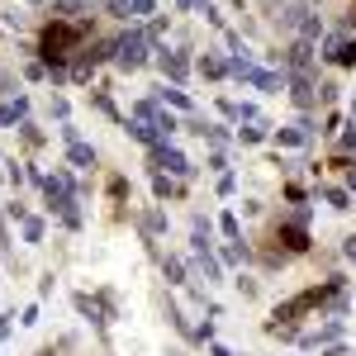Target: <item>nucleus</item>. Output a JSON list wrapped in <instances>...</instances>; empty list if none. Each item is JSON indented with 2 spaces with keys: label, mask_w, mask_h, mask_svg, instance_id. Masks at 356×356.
Wrapping results in <instances>:
<instances>
[{
  "label": "nucleus",
  "mask_w": 356,
  "mask_h": 356,
  "mask_svg": "<svg viewBox=\"0 0 356 356\" xmlns=\"http://www.w3.org/2000/svg\"><path fill=\"white\" fill-rule=\"evenodd\" d=\"M76 33H81L76 24H53V29H48V38H43V62L57 67V62L67 57V48L76 43Z\"/></svg>",
  "instance_id": "f257e3e1"
},
{
  "label": "nucleus",
  "mask_w": 356,
  "mask_h": 356,
  "mask_svg": "<svg viewBox=\"0 0 356 356\" xmlns=\"http://www.w3.org/2000/svg\"><path fill=\"white\" fill-rule=\"evenodd\" d=\"M147 48H152V38H147V33H124V38H119V57H114V62H119L124 72H134V67H143V62H147Z\"/></svg>",
  "instance_id": "f03ea898"
},
{
  "label": "nucleus",
  "mask_w": 356,
  "mask_h": 356,
  "mask_svg": "<svg viewBox=\"0 0 356 356\" xmlns=\"http://www.w3.org/2000/svg\"><path fill=\"white\" fill-rule=\"evenodd\" d=\"M309 62H314V43H309V38H295V43L285 48V67H290L295 76H309Z\"/></svg>",
  "instance_id": "7ed1b4c3"
},
{
  "label": "nucleus",
  "mask_w": 356,
  "mask_h": 356,
  "mask_svg": "<svg viewBox=\"0 0 356 356\" xmlns=\"http://www.w3.org/2000/svg\"><path fill=\"white\" fill-rule=\"evenodd\" d=\"M309 5H300V0H285L280 5V29H295V33H304V24H309Z\"/></svg>",
  "instance_id": "20e7f679"
},
{
  "label": "nucleus",
  "mask_w": 356,
  "mask_h": 356,
  "mask_svg": "<svg viewBox=\"0 0 356 356\" xmlns=\"http://www.w3.org/2000/svg\"><path fill=\"white\" fill-rule=\"evenodd\" d=\"M152 162H157V166H166L171 176H191V171H195V166L186 162V157H181L176 147H166V143H162V147H157V152H152Z\"/></svg>",
  "instance_id": "39448f33"
},
{
  "label": "nucleus",
  "mask_w": 356,
  "mask_h": 356,
  "mask_svg": "<svg viewBox=\"0 0 356 356\" xmlns=\"http://www.w3.org/2000/svg\"><path fill=\"white\" fill-rule=\"evenodd\" d=\"M328 57H332V62H342V67H352V62H356V43H352V38H328Z\"/></svg>",
  "instance_id": "423d86ee"
},
{
  "label": "nucleus",
  "mask_w": 356,
  "mask_h": 356,
  "mask_svg": "<svg viewBox=\"0 0 356 356\" xmlns=\"http://www.w3.org/2000/svg\"><path fill=\"white\" fill-rule=\"evenodd\" d=\"M280 243L290 247V252H304V247H309V233H304L300 223H285V228H280Z\"/></svg>",
  "instance_id": "0eeeda50"
},
{
  "label": "nucleus",
  "mask_w": 356,
  "mask_h": 356,
  "mask_svg": "<svg viewBox=\"0 0 356 356\" xmlns=\"http://www.w3.org/2000/svg\"><path fill=\"white\" fill-rule=\"evenodd\" d=\"M162 72L171 76V81H186V72H191V62H186L181 53H166V57H162Z\"/></svg>",
  "instance_id": "6e6552de"
},
{
  "label": "nucleus",
  "mask_w": 356,
  "mask_h": 356,
  "mask_svg": "<svg viewBox=\"0 0 356 356\" xmlns=\"http://www.w3.org/2000/svg\"><path fill=\"white\" fill-rule=\"evenodd\" d=\"M200 72H204V76H214V81H219V76H228V62H223L219 53H204V57H200Z\"/></svg>",
  "instance_id": "1a4fd4ad"
},
{
  "label": "nucleus",
  "mask_w": 356,
  "mask_h": 356,
  "mask_svg": "<svg viewBox=\"0 0 356 356\" xmlns=\"http://www.w3.org/2000/svg\"><path fill=\"white\" fill-rule=\"evenodd\" d=\"M195 252H200V271H204V280H219V257H214V252H209V247H195Z\"/></svg>",
  "instance_id": "9d476101"
},
{
  "label": "nucleus",
  "mask_w": 356,
  "mask_h": 356,
  "mask_svg": "<svg viewBox=\"0 0 356 356\" xmlns=\"http://www.w3.org/2000/svg\"><path fill=\"white\" fill-rule=\"evenodd\" d=\"M24 110H29V100H24V95H15V105H5V110H0V124H15V119H24Z\"/></svg>",
  "instance_id": "9b49d317"
},
{
  "label": "nucleus",
  "mask_w": 356,
  "mask_h": 356,
  "mask_svg": "<svg viewBox=\"0 0 356 356\" xmlns=\"http://www.w3.org/2000/svg\"><path fill=\"white\" fill-rule=\"evenodd\" d=\"M143 233H147V238H152V233H166V214L147 209V214H143Z\"/></svg>",
  "instance_id": "f8f14e48"
},
{
  "label": "nucleus",
  "mask_w": 356,
  "mask_h": 356,
  "mask_svg": "<svg viewBox=\"0 0 356 356\" xmlns=\"http://www.w3.org/2000/svg\"><path fill=\"white\" fill-rule=\"evenodd\" d=\"M275 143H285V147H300V143H309V129H280V134H275Z\"/></svg>",
  "instance_id": "ddd939ff"
},
{
  "label": "nucleus",
  "mask_w": 356,
  "mask_h": 356,
  "mask_svg": "<svg viewBox=\"0 0 356 356\" xmlns=\"http://www.w3.org/2000/svg\"><path fill=\"white\" fill-rule=\"evenodd\" d=\"M323 200H328L332 209H352V195H347V191H337V186H328V191H323Z\"/></svg>",
  "instance_id": "4468645a"
},
{
  "label": "nucleus",
  "mask_w": 356,
  "mask_h": 356,
  "mask_svg": "<svg viewBox=\"0 0 356 356\" xmlns=\"http://www.w3.org/2000/svg\"><path fill=\"white\" fill-rule=\"evenodd\" d=\"M72 166H95V152L86 143H72Z\"/></svg>",
  "instance_id": "2eb2a0df"
},
{
  "label": "nucleus",
  "mask_w": 356,
  "mask_h": 356,
  "mask_svg": "<svg viewBox=\"0 0 356 356\" xmlns=\"http://www.w3.org/2000/svg\"><path fill=\"white\" fill-rule=\"evenodd\" d=\"M162 266H166V280H171V285H186V266H181L176 257H166Z\"/></svg>",
  "instance_id": "dca6fc26"
},
{
  "label": "nucleus",
  "mask_w": 356,
  "mask_h": 356,
  "mask_svg": "<svg viewBox=\"0 0 356 356\" xmlns=\"http://www.w3.org/2000/svg\"><path fill=\"white\" fill-rule=\"evenodd\" d=\"M152 10H157L152 0H129V19H147Z\"/></svg>",
  "instance_id": "f3484780"
},
{
  "label": "nucleus",
  "mask_w": 356,
  "mask_h": 356,
  "mask_svg": "<svg viewBox=\"0 0 356 356\" xmlns=\"http://www.w3.org/2000/svg\"><path fill=\"white\" fill-rule=\"evenodd\" d=\"M53 10H57V15H72V19H76V15L86 10V0H53Z\"/></svg>",
  "instance_id": "a211bd4d"
},
{
  "label": "nucleus",
  "mask_w": 356,
  "mask_h": 356,
  "mask_svg": "<svg viewBox=\"0 0 356 356\" xmlns=\"http://www.w3.org/2000/svg\"><path fill=\"white\" fill-rule=\"evenodd\" d=\"M162 100H166V105H176V110H191V100H186V90H176V86H171V90H162Z\"/></svg>",
  "instance_id": "6ab92c4d"
},
{
  "label": "nucleus",
  "mask_w": 356,
  "mask_h": 356,
  "mask_svg": "<svg viewBox=\"0 0 356 356\" xmlns=\"http://www.w3.org/2000/svg\"><path fill=\"white\" fill-rule=\"evenodd\" d=\"M238 138H243V143H261V138H266V124H252V129H238Z\"/></svg>",
  "instance_id": "aec40b11"
},
{
  "label": "nucleus",
  "mask_w": 356,
  "mask_h": 356,
  "mask_svg": "<svg viewBox=\"0 0 356 356\" xmlns=\"http://www.w3.org/2000/svg\"><path fill=\"white\" fill-rule=\"evenodd\" d=\"M43 238V219H24V243H38Z\"/></svg>",
  "instance_id": "412c9836"
},
{
  "label": "nucleus",
  "mask_w": 356,
  "mask_h": 356,
  "mask_svg": "<svg viewBox=\"0 0 356 356\" xmlns=\"http://www.w3.org/2000/svg\"><path fill=\"white\" fill-rule=\"evenodd\" d=\"M223 261H228V266H238V261H247V247L238 243V247H223Z\"/></svg>",
  "instance_id": "4be33fe9"
},
{
  "label": "nucleus",
  "mask_w": 356,
  "mask_h": 356,
  "mask_svg": "<svg viewBox=\"0 0 356 356\" xmlns=\"http://www.w3.org/2000/svg\"><path fill=\"white\" fill-rule=\"evenodd\" d=\"M318 33H323V24H318V15H309V24H304V33H300V38H309V43H314Z\"/></svg>",
  "instance_id": "5701e85b"
},
{
  "label": "nucleus",
  "mask_w": 356,
  "mask_h": 356,
  "mask_svg": "<svg viewBox=\"0 0 356 356\" xmlns=\"http://www.w3.org/2000/svg\"><path fill=\"white\" fill-rule=\"evenodd\" d=\"M152 191H157V200H166V195H176V186H171L166 176H157V181H152Z\"/></svg>",
  "instance_id": "b1692460"
},
{
  "label": "nucleus",
  "mask_w": 356,
  "mask_h": 356,
  "mask_svg": "<svg viewBox=\"0 0 356 356\" xmlns=\"http://www.w3.org/2000/svg\"><path fill=\"white\" fill-rule=\"evenodd\" d=\"M24 76H29V81H43V76H48V67H43V62H29Z\"/></svg>",
  "instance_id": "393cba45"
},
{
  "label": "nucleus",
  "mask_w": 356,
  "mask_h": 356,
  "mask_svg": "<svg viewBox=\"0 0 356 356\" xmlns=\"http://www.w3.org/2000/svg\"><path fill=\"white\" fill-rule=\"evenodd\" d=\"M223 233H228V238L238 243V233H243V228H238V219H233V214H223Z\"/></svg>",
  "instance_id": "a878e982"
},
{
  "label": "nucleus",
  "mask_w": 356,
  "mask_h": 356,
  "mask_svg": "<svg viewBox=\"0 0 356 356\" xmlns=\"http://www.w3.org/2000/svg\"><path fill=\"white\" fill-rule=\"evenodd\" d=\"M342 257H347V261H356V238H347V243H342Z\"/></svg>",
  "instance_id": "bb28decb"
},
{
  "label": "nucleus",
  "mask_w": 356,
  "mask_h": 356,
  "mask_svg": "<svg viewBox=\"0 0 356 356\" xmlns=\"http://www.w3.org/2000/svg\"><path fill=\"white\" fill-rule=\"evenodd\" d=\"M0 337H10V314H0Z\"/></svg>",
  "instance_id": "cd10ccee"
},
{
  "label": "nucleus",
  "mask_w": 356,
  "mask_h": 356,
  "mask_svg": "<svg viewBox=\"0 0 356 356\" xmlns=\"http://www.w3.org/2000/svg\"><path fill=\"white\" fill-rule=\"evenodd\" d=\"M209 356H233V352H228V347H219V342H214V347H209Z\"/></svg>",
  "instance_id": "c85d7f7f"
},
{
  "label": "nucleus",
  "mask_w": 356,
  "mask_h": 356,
  "mask_svg": "<svg viewBox=\"0 0 356 356\" xmlns=\"http://www.w3.org/2000/svg\"><path fill=\"white\" fill-rule=\"evenodd\" d=\"M176 5H181V10H191V5H200V0H176Z\"/></svg>",
  "instance_id": "c756f323"
},
{
  "label": "nucleus",
  "mask_w": 356,
  "mask_h": 356,
  "mask_svg": "<svg viewBox=\"0 0 356 356\" xmlns=\"http://www.w3.org/2000/svg\"><path fill=\"white\" fill-rule=\"evenodd\" d=\"M271 5H285V0H271Z\"/></svg>",
  "instance_id": "7c9ffc66"
},
{
  "label": "nucleus",
  "mask_w": 356,
  "mask_h": 356,
  "mask_svg": "<svg viewBox=\"0 0 356 356\" xmlns=\"http://www.w3.org/2000/svg\"><path fill=\"white\" fill-rule=\"evenodd\" d=\"M171 356H181V352H171Z\"/></svg>",
  "instance_id": "2f4dec72"
}]
</instances>
